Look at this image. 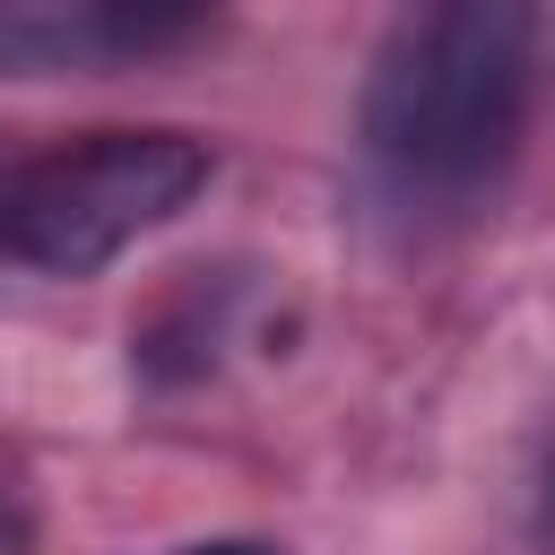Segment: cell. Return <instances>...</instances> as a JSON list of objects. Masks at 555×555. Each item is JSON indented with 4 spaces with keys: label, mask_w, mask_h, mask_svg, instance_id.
<instances>
[{
    "label": "cell",
    "mask_w": 555,
    "mask_h": 555,
    "mask_svg": "<svg viewBox=\"0 0 555 555\" xmlns=\"http://www.w3.org/2000/svg\"><path fill=\"white\" fill-rule=\"evenodd\" d=\"M546 555H555V468H546Z\"/></svg>",
    "instance_id": "4"
},
{
    "label": "cell",
    "mask_w": 555,
    "mask_h": 555,
    "mask_svg": "<svg viewBox=\"0 0 555 555\" xmlns=\"http://www.w3.org/2000/svg\"><path fill=\"white\" fill-rule=\"evenodd\" d=\"M182 26L191 17H156V9H9L0 69H69V61H104V52H130Z\"/></svg>",
    "instance_id": "3"
},
{
    "label": "cell",
    "mask_w": 555,
    "mask_h": 555,
    "mask_svg": "<svg viewBox=\"0 0 555 555\" xmlns=\"http://www.w3.org/2000/svg\"><path fill=\"white\" fill-rule=\"evenodd\" d=\"M191 555H269V546H191Z\"/></svg>",
    "instance_id": "5"
},
{
    "label": "cell",
    "mask_w": 555,
    "mask_h": 555,
    "mask_svg": "<svg viewBox=\"0 0 555 555\" xmlns=\"http://www.w3.org/2000/svg\"><path fill=\"white\" fill-rule=\"evenodd\" d=\"M199 182H208V147L191 130H95V139L26 156L9 173L0 251H17L26 269H52V278H87L121 243H139L147 225L191 208Z\"/></svg>",
    "instance_id": "2"
},
{
    "label": "cell",
    "mask_w": 555,
    "mask_h": 555,
    "mask_svg": "<svg viewBox=\"0 0 555 555\" xmlns=\"http://www.w3.org/2000/svg\"><path fill=\"white\" fill-rule=\"evenodd\" d=\"M9 173H17V165H0V191H9Z\"/></svg>",
    "instance_id": "6"
},
{
    "label": "cell",
    "mask_w": 555,
    "mask_h": 555,
    "mask_svg": "<svg viewBox=\"0 0 555 555\" xmlns=\"http://www.w3.org/2000/svg\"><path fill=\"white\" fill-rule=\"evenodd\" d=\"M546 26L520 0L408 9L364 78V147L399 191L460 199L494 182L529 130Z\"/></svg>",
    "instance_id": "1"
}]
</instances>
